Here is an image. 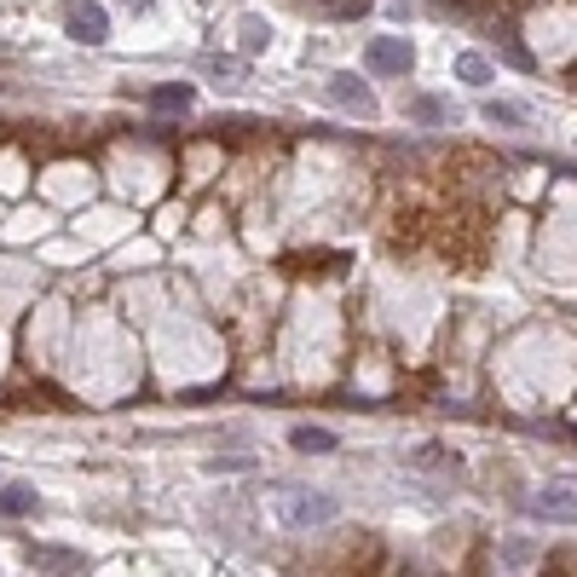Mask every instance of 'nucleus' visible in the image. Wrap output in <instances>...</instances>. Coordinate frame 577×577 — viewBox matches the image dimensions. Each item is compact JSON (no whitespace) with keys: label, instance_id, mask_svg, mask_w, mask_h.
I'll list each match as a JSON object with an SVG mask.
<instances>
[{"label":"nucleus","instance_id":"nucleus-1","mask_svg":"<svg viewBox=\"0 0 577 577\" xmlns=\"http://www.w3.org/2000/svg\"><path fill=\"white\" fill-rule=\"evenodd\" d=\"M271 514H278V525H289V532H312V525H330L341 514V503L330 491H284L278 503H271Z\"/></svg>","mask_w":577,"mask_h":577},{"label":"nucleus","instance_id":"nucleus-2","mask_svg":"<svg viewBox=\"0 0 577 577\" xmlns=\"http://www.w3.org/2000/svg\"><path fill=\"white\" fill-rule=\"evenodd\" d=\"M323 98H330L335 110H346V116H359V121H375V93H370V82H359V75H330L323 82Z\"/></svg>","mask_w":577,"mask_h":577},{"label":"nucleus","instance_id":"nucleus-3","mask_svg":"<svg viewBox=\"0 0 577 577\" xmlns=\"http://www.w3.org/2000/svg\"><path fill=\"white\" fill-rule=\"evenodd\" d=\"M64 30L82 46H98V41H110V12L98 7V0H70V7H64Z\"/></svg>","mask_w":577,"mask_h":577},{"label":"nucleus","instance_id":"nucleus-4","mask_svg":"<svg viewBox=\"0 0 577 577\" xmlns=\"http://www.w3.org/2000/svg\"><path fill=\"white\" fill-rule=\"evenodd\" d=\"M364 64H370L375 75H410L416 53H410V41H398V35H375V41L364 46Z\"/></svg>","mask_w":577,"mask_h":577},{"label":"nucleus","instance_id":"nucleus-5","mask_svg":"<svg viewBox=\"0 0 577 577\" xmlns=\"http://www.w3.org/2000/svg\"><path fill=\"white\" fill-rule=\"evenodd\" d=\"M532 520H543V525H577V491H566V485L537 491L532 496Z\"/></svg>","mask_w":577,"mask_h":577},{"label":"nucleus","instance_id":"nucleus-6","mask_svg":"<svg viewBox=\"0 0 577 577\" xmlns=\"http://www.w3.org/2000/svg\"><path fill=\"white\" fill-rule=\"evenodd\" d=\"M30 566L46 577H87V560L75 548H53V543H30Z\"/></svg>","mask_w":577,"mask_h":577},{"label":"nucleus","instance_id":"nucleus-7","mask_svg":"<svg viewBox=\"0 0 577 577\" xmlns=\"http://www.w3.org/2000/svg\"><path fill=\"white\" fill-rule=\"evenodd\" d=\"M485 121H491V128H525V121H532V110H525V105H509V98H485Z\"/></svg>","mask_w":577,"mask_h":577},{"label":"nucleus","instance_id":"nucleus-8","mask_svg":"<svg viewBox=\"0 0 577 577\" xmlns=\"http://www.w3.org/2000/svg\"><path fill=\"white\" fill-rule=\"evenodd\" d=\"M35 485H0V514L7 520H23V514H35Z\"/></svg>","mask_w":577,"mask_h":577},{"label":"nucleus","instance_id":"nucleus-9","mask_svg":"<svg viewBox=\"0 0 577 577\" xmlns=\"http://www.w3.org/2000/svg\"><path fill=\"white\" fill-rule=\"evenodd\" d=\"M289 445L307 450V457H323V450H335V434L330 428H307V421H300V428L289 434Z\"/></svg>","mask_w":577,"mask_h":577},{"label":"nucleus","instance_id":"nucleus-10","mask_svg":"<svg viewBox=\"0 0 577 577\" xmlns=\"http://www.w3.org/2000/svg\"><path fill=\"white\" fill-rule=\"evenodd\" d=\"M457 75H462L468 87H491V82H496L491 58H480V53H462V58H457Z\"/></svg>","mask_w":577,"mask_h":577},{"label":"nucleus","instance_id":"nucleus-11","mask_svg":"<svg viewBox=\"0 0 577 577\" xmlns=\"http://www.w3.org/2000/svg\"><path fill=\"white\" fill-rule=\"evenodd\" d=\"M191 87L180 82V87H157V93H150V110H191Z\"/></svg>","mask_w":577,"mask_h":577},{"label":"nucleus","instance_id":"nucleus-12","mask_svg":"<svg viewBox=\"0 0 577 577\" xmlns=\"http://www.w3.org/2000/svg\"><path fill=\"white\" fill-rule=\"evenodd\" d=\"M370 7V0H312V12H323V18H359Z\"/></svg>","mask_w":577,"mask_h":577},{"label":"nucleus","instance_id":"nucleus-13","mask_svg":"<svg viewBox=\"0 0 577 577\" xmlns=\"http://www.w3.org/2000/svg\"><path fill=\"white\" fill-rule=\"evenodd\" d=\"M410 116L416 121H450V110L439 105V98H410Z\"/></svg>","mask_w":577,"mask_h":577},{"label":"nucleus","instance_id":"nucleus-14","mask_svg":"<svg viewBox=\"0 0 577 577\" xmlns=\"http://www.w3.org/2000/svg\"><path fill=\"white\" fill-rule=\"evenodd\" d=\"M266 41H271V30H266V23H260V18H243V46H248V53H260Z\"/></svg>","mask_w":577,"mask_h":577},{"label":"nucleus","instance_id":"nucleus-15","mask_svg":"<svg viewBox=\"0 0 577 577\" xmlns=\"http://www.w3.org/2000/svg\"><path fill=\"white\" fill-rule=\"evenodd\" d=\"M503 58H509V64H520V70H532V64H537V58L525 53V46H520L514 35H503Z\"/></svg>","mask_w":577,"mask_h":577},{"label":"nucleus","instance_id":"nucleus-16","mask_svg":"<svg viewBox=\"0 0 577 577\" xmlns=\"http://www.w3.org/2000/svg\"><path fill=\"white\" fill-rule=\"evenodd\" d=\"M203 70H209V75H237V58H220V53H203Z\"/></svg>","mask_w":577,"mask_h":577}]
</instances>
